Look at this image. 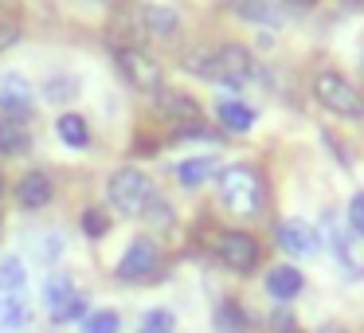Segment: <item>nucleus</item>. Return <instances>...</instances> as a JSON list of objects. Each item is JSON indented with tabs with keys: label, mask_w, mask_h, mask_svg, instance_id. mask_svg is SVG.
<instances>
[{
	"label": "nucleus",
	"mask_w": 364,
	"mask_h": 333,
	"mask_svg": "<svg viewBox=\"0 0 364 333\" xmlns=\"http://www.w3.org/2000/svg\"><path fill=\"white\" fill-rule=\"evenodd\" d=\"M348 231H353L356 239H364V192H356V196L348 200Z\"/></svg>",
	"instance_id": "obj_29"
},
{
	"label": "nucleus",
	"mask_w": 364,
	"mask_h": 333,
	"mask_svg": "<svg viewBox=\"0 0 364 333\" xmlns=\"http://www.w3.org/2000/svg\"><path fill=\"white\" fill-rule=\"evenodd\" d=\"M24 286H28V270L16 255L0 259V298H24Z\"/></svg>",
	"instance_id": "obj_20"
},
{
	"label": "nucleus",
	"mask_w": 364,
	"mask_h": 333,
	"mask_svg": "<svg viewBox=\"0 0 364 333\" xmlns=\"http://www.w3.org/2000/svg\"><path fill=\"white\" fill-rule=\"evenodd\" d=\"M75 95H79V79H75V75H51V79L43 83V98H48V102H71Z\"/></svg>",
	"instance_id": "obj_23"
},
{
	"label": "nucleus",
	"mask_w": 364,
	"mask_h": 333,
	"mask_svg": "<svg viewBox=\"0 0 364 333\" xmlns=\"http://www.w3.org/2000/svg\"><path fill=\"white\" fill-rule=\"evenodd\" d=\"M212 176H220V161L215 157H188L176 165V181L184 184V189H200V184H208Z\"/></svg>",
	"instance_id": "obj_16"
},
{
	"label": "nucleus",
	"mask_w": 364,
	"mask_h": 333,
	"mask_svg": "<svg viewBox=\"0 0 364 333\" xmlns=\"http://www.w3.org/2000/svg\"><path fill=\"white\" fill-rule=\"evenodd\" d=\"M235 16H243L255 28H274V32L286 24L282 4H274V0H235Z\"/></svg>",
	"instance_id": "obj_13"
},
{
	"label": "nucleus",
	"mask_w": 364,
	"mask_h": 333,
	"mask_svg": "<svg viewBox=\"0 0 364 333\" xmlns=\"http://www.w3.org/2000/svg\"><path fill=\"white\" fill-rule=\"evenodd\" d=\"M149 196H153L149 176L134 165L118 169V173L110 176V184H106V200H110V208L122 216H141L145 204H149Z\"/></svg>",
	"instance_id": "obj_4"
},
{
	"label": "nucleus",
	"mask_w": 364,
	"mask_h": 333,
	"mask_svg": "<svg viewBox=\"0 0 364 333\" xmlns=\"http://www.w3.org/2000/svg\"><path fill=\"white\" fill-rule=\"evenodd\" d=\"M141 216L153 223V228H168V223H173V208H168V200H161L157 192L149 196V204H145Z\"/></svg>",
	"instance_id": "obj_26"
},
{
	"label": "nucleus",
	"mask_w": 364,
	"mask_h": 333,
	"mask_svg": "<svg viewBox=\"0 0 364 333\" xmlns=\"http://www.w3.org/2000/svg\"><path fill=\"white\" fill-rule=\"evenodd\" d=\"M32 106H36V87L24 79V75L20 71L0 75V114H4V118L24 122L28 114H32Z\"/></svg>",
	"instance_id": "obj_9"
},
{
	"label": "nucleus",
	"mask_w": 364,
	"mask_h": 333,
	"mask_svg": "<svg viewBox=\"0 0 364 333\" xmlns=\"http://www.w3.org/2000/svg\"><path fill=\"white\" fill-rule=\"evenodd\" d=\"M301 290H306V278H301L298 267H274L267 275V294L274 302H294Z\"/></svg>",
	"instance_id": "obj_15"
},
{
	"label": "nucleus",
	"mask_w": 364,
	"mask_h": 333,
	"mask_svg": "<svg viewBox=\"0 0 364 333\" xmlns=\"http://www.w3.org/2000/svg\"><path fill=\"white\" fill-rule=\"evenodd\" d=\"M215 255H220L223 267L239 270V275H251L259 267V239L247 236V231H223L220 243H215Z\"/></svg>",
	"instance_id": "obj_7"
},
{
	"label": "nucleus",
	"mask_w": 364,
	"mask_h": 333,
	"mask_svg": "<svg viewBox=\"0 0 364 333\" xmlns=\"http://www.w3.org/2000/svg\"><path fill=\"white\" fill-rule=\"evenodd\" d=\"M220 204L231 216H251L262 212V176L251 165H228L220 169Z\"/></svg>",
	"instance_id": "obj_2"
},
{
	"label": "nucleus",
	"mask_w": 364,
	"mask_h": 333,
	"mask_svg": "<svg viewBox=\"0 0 364 333\" xmlns=\"http://www.w3.org/2000/svg\"><path fill=\"white\" fill-rule=\"evenodd\" d=\"M282 4H290V9H298V12H306V9H314L317 0H282Z\"/></svg>",
	"instance_id": "obj_33"
},
{
	"label": "nucleus",
	"mask_w": 364,
	"mask_h": 333,
	"mask_svg": "<svg viewBox=\"0 0 364 333\" xmlns=\"http://www.w3.org/2000/svg\"><path fill=\"white\" fill-rule=\"evenodd\" d=\"M286 333H301V329H286Z\"/></svg>",
	"instance_id": "obj_34"
},
{
	"label": "nucleus",
	"mask_w": 364,
	"mask_h": 333,
	"mask_svg": "<svg viewBox=\"0 0 364 333\" xmlns=\"http://www.w3.org/2000/svg\"><path fill=\"white\" fill-rule=\"evenodd\" d=\"M28 302L24 298H4L0 302V333H20L28 329Z\"/></svg>",
	"instance_id": "obj_22"
},
{
	"label": "nucleus",
	"mask_w": 364,
	"mask_h": 333,
	"mask_svg": "<svg viewBox=\"0 0 364 333\" xmlns=\"http://www.w3.org/2000/svg\"><path fill=\"white\" fill-rule=\"evenodd\" d=\"M325 239H329V251H333V263H337V270L348 278V282H356V278H364V255H360V239L353 236V231H345L341 223H333V216H325Z\"/></svg>",
	"instance_id": "obj_6"
},
{
	"label": "nucleus",
	"mask_w": 364,
	"mask_h": 333,
	"mask_svg": "<svg viewBox=\"0 0 364 333\" xmlns=\"http://www.w3.org/2000/svg\"><path fill=\"white\" fill-rule=\"evenodd\" d=\"M157 114L165 122H173V126L184 130H196L200 126V106L192 95H184V90H173V87H161L157 90Z\"/></svg>",
	"instance_id": "obj_11"
},
{
	"label": "nucleus",
	"mask_w": 364,
	"mask_h": 333,
	"mask_svg": "<svg viewBox=\"0 0 364 333\" xmlns=\"http://www.w3.org/2000/svg\"><path fill=\"white\" fill-rule=\"evenodd\" d=\"M59 251H63V239H59L55 231H51V236H43V239H36V255H40V263H55Z\"/></svg>",
	"instance_id": "obj_30"
},
{
	"label": "nucleus",
	"mask_w": 364,
	"mask_h": 333,
	"mask_svg": "<svg viewBox=\"0 0 364 333\" xmlns=\"http://www.w3.org/2000/svg\"><path fill=\"white\" fill-rule=\"evenodd\" d=\"M184 67H188L192 75H200V79L208 83H220V87H247V83L259 75V67H255V56L247 48H239V43H223V48L215 51H192L188 59H184Z\"/></svg>",
	"instance_id": "obj_1"
},
{
	"label": "nucleus",
	"mask_w": 364,
	"mask_h": 333,
	"mask_svg": "<svg viewBox=\"0 0 364 333\" xmlns=\"http://www.w3.org/2000/svg\"><path fill=\"white\" fill-rule=\"evenodd\" d=\"M157 263H161L157 243H153L149 236H141L126 247V255H122V263H118V278L122 282H145V278L157 275Z\"/></svg>",
	"instance_id": "obj_8"
},
{
	"label": "nucleus",
	"mask_w": 364,
	"mask_h": 333,
	"mask_svg": "<svg viewBox=\"0 0 364 333\" xmlns=\"http://www.w3.org/2000/svg\"><path fill=\"white\" fill-rule=\"evenodd\" d=\"M137 16H141V32H149L153 40H176L181 32V12L168 4H145Z\"/></svg>",
	"instance_id": "obj_12"
},
{
	"label": "nucleus",
	"mask_w": 364,
	"mask_h": 333,
	"mask_svg": "<svg viewBox=\"0 0 364 333\" xmlns=\"http://www.w3.org/2000/svg\"><path fill=\"white\" fill-rule=\"evenodd\" d=\"M82 317H87V298H82V294H75V298L67 302V310L55 317V322H59V325H71V322H82Z\"/></svg>",
	"instance_id": "obj_31"
},
{
	"label": "nucleus",
	"mask_w": 364,
	"mask_h": 333,
	"mask_svg": "<svg viewBox=\"0 0 364 333\" xmlns=\"http://www.w3.org/2000/svg\"><path fill=\"white\" fill-rule=\"evenodd\" d=\"M314 98L325 106L329 114L337 118H348V122H360L364 118V95L337 71H321L314 79Z\"/></svg>",
	"instance_id": "obj_3"
},
{
	"label": "nucleus",
	"mask_w": 364,
	"mask_h": 333,
	"mask_svg": "<svg viewBox=\"0 0 364 333\" xmlns=\"http://www.w3.org/2000/svg\"><path fill=\"white\" fill-rule=\"evenodd\" d=\"M114 63H118L122 79L134 90H145V95H157L161 90V63L141 48H114Z\"/></svg>",
	"instance_id": "obj_5"
},
{
	"label": "nucleus",
	"mask_w": 364,
	"mask_h": 333,
	"mask_svg": "<svg viewBox=\"0 0 364 333\" xmlns=\"http://www.w3.org/2000/svg\"><path fill=\"white\" fill-rule=\"evenodd\" d=\"M16 40H20V24L16 20H0V56H4Z\"/></svg>",
	"instance_id": "obj_32"
},
{
	"label": "nucleus",
	"mask_w": 364,
	"mask_h": 333,
	"mask_svg": "<svg viewBox=\"0 0 364 333\" xmlns=\"http://www.w3.org/2000/svg\"><path fill=\"white\" fill-rule=\"evenodd\" d=\"M71 298H75V282H71V275H51L48 282H43V306H48L51 322H55V317L63 314Z\"/></svg>",
	"instance_id": "obj_19"
},
{
	"label": "nucleus",
	"mask_w": 364,
	"mask_h": 333,
	"mask_svg": "<svg viewBox=\"0 0 364 333\" xmlns=\"http://www.w3.org/2000/svg\"><path fill=\"white\" fill-rule=\"evenodd\" d=\"M215 118H220V126L231 130V134H247V130L255 126V110L247 102H235V98H223V102L215 106Z\"/></svg>",
	"instance_id": "obj_17"
},
{
	"label": "nucleus",
	"mask_w": 364,
	"mask_h": 333,
	"mask_svg": "<svg viewBox=\"0 0 364 333\" xmlns=\"http://www.w3.org/2000/svg\"><path fill=\"white\" fill-rule=\"evenodd\" d=\"M278 243H282V251H290L294 259H314V255L321 251V231H317L314 223L294 216V220L278 223Z\"/></svg>",
	"instance_id": "obj_10"
},
{
	"label": "nucleus",
	"mask_w": 364,
	"mask_h": 333,
	"mask_svg": "<svg viewBox=\"0 0 364 333\" xmlns=\"http://www.w3.org/2000/svg\"><path fill=\"white\" fill-rule=\"evenodd\" d=\"M82 231H87L90 239H102L106 231H110V220H106L102 208H87V212H82Z\"/></svg>",
	"instance_id": "obj_28"
},
{
	"label": "nucleus",
	"mask_w": 364,
	"mask_h": 333,
	"mask_svg": "<svg viewBox=\"0 0 364 333\" xmlns=\"http://www.w3.org/2000/svg\"><path fill=\"white\" fill-rule=\"evenodd\" d=\"M118 329H122L118 310H90L82 317V333H118Z\"/></svg>",
	"instance_id": "obj_24"
},
{
	"label": "nucleus",
	"mask_w": 364,
	"mask_h": 333,
	"mask_svg": "<svg viewBox=\"0 0 364 333\" xmlns=\"http://www.w3.org/2000/svg\"><path fill=\"white\" fill-rule=\"evenodd\" d=\"M141 333H176V317L168 310H149L141 322Z\"/></svg>",
	"instance_id": "obj_27"
},
{
	"label": "nucleus",
	"mask_w": 364,
	"mask_h": 333,
	"mask_svg": "<svg viewBox=\"0 0 364 333\" xmlns=\"http://www.w3.org/2000/svg\"><path fill=\"white\" fill-rule=\"evenodd\" d=\"M28 145H32V137H28L24 122L0 118V157H20V153H28Z\"/></svg>",
	"instance_id": "obj_21"
},
{
	"label": "nucleus",
	"mask_w": 364,
	"mask_h": 333,
	"mask_svg": "<svg viewBox=\"0 0 364 333\" xmlns=\"http://www.w3.org/2000/svg\"><path fill=\"white\" fill-rule=\"evenodd\" d=\"M51 196H55V184H51L48 173H28L24 181L16 184V200H20V208H28V212L48 208Z\"/></svg>",
	"instance_id": "obj_14"
},
{
	"label": "nucleus",
	"mask_w": 364,
	"mask_h": 333,
	"mask_svg": "<svg viewBox=\"0 0 364 333\" xmlns=\"http://www.w3.org/2000/svg\"><path fill=\"white\" fill-rule=\"evenodd\" d=\"M55 134H59V142L71 145V149H87V145H90V126H87V118H82V114H75V110L59 114Z\"/></svg>",
	"instance_id": "obj_18"
},
{
	"label": "nucleus",
	"mask_w": 364,
	"mask_h": 333,
	"mask_svg": "<svg viewBox=\"0 0 364 333\" xmlns=\"http://www.w3.org/2000/svg\"><path fill=\"white\" fill-rule=\"evenodd\" d=\"M215 325H220V333H243L247 317H243V310H239L235 302H223L220 314H215Z\"/></svg>",
	"instance_id": "obj_25"
}]
</instances>
